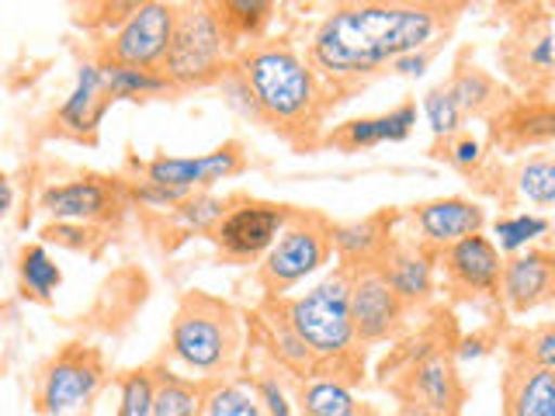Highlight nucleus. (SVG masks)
Here are the masks:
<instances>
[{"label":"nucleus","mask_w":555,"mask_h":416,"mask_svg":"<svg viewBox=\"0 0 555 416\" xmlns=\"http://www.w3.org/2000/svg\"><path fill=\"white\" fill-rule=\"evenodd\" d=\"M459 4H340L317 25L309 39V66L323 87H358L410 52L434 49L451 31Z\"/></svg>","instance_id":"obj_1"},{"label":"nucleus","mask_w":555,"mask_h":416,"mask_svg":"<svg viewBox=\"0 0 555 416\" xmlns=\"http://www.w3.org/2000/svg\"><path fill=\"white\" fill-rule=\"evenodd\" d=\"M230 69L247 87L260 126L288 135L317 129L326 108V87L299 49L260 39L243 46Z\"/></svg>","instance_id":"obj_2"},{"label":"nucleus","mask_w":555,"mask_h":416,"mask_svg":"<svg viewBox=\"0 0 555 416\" xmlns=\"http://www.w3.org/2000/svg\"><path fill=\"white\" fill-rule=\"evenodd\" d=\"M167 347L181 368L212 381L236 364L243 351V323L230 302L191 291L173 312Z\"/></svg>","instance_id":"obj_3"},{"label":"nucleus","mask_w":555,"mask_h":416,"mask_svg":"<svg viewBox=\"0 0 555 416\" xmlns=\"http://www.w3.org/2000/svg\"><path fill=\"white\" fill-rule=\"evenodd\" d=\"M288 329L306 343V351L317 358V375H334L340 364H354V326L351 306H347V268L326 274L317 288H309L299 299L282 306Z\"/></svg>","instance_id":"obj_4"},{"label":"nucleus","mask_w":555,"mask_h":416,"mask_svg":"<svg viewBox=\"0 0 555 416\" xmlns=\"http://www.w3.org/2000/svg\"><path fill=\"white\" fill-rule=\"evenodd\" d=\"M233 46L225 35L219 14L212 4H184L173 17L170 49L160 63V74L173 91H188V87H205L222 80V74L233 63Z\"/></svg>","instance_id":"obj_5"},{"label":"nucleus","mask_w":555,"mask_h":416,"mask_svg":"<svg viewBox=\"0 0 555 416\" xmlns=\"http://www.w3.org/2000/svg\"><path fill=\"white\" fill-rule=\"evenodd\" d=\"M334 257L330 247V222L320 216H302L295 212L271 250L264 253L257 268V282L264 288L268 299H282L288 288L306 282L309 274H317L326 260Z\"/></svg>","instance_id":"obj_6"},{"label":"nucleus","mask_w":555,"mask_h":416,"mask_svg":"<svg viewBox=\"0 0 555 416\" xmlns=\"http://www.w3.org/2000/svg\"><path fill=\"white\" fill-rule=\"evenodd\" d=\"M295 212L288 205L278 202H254V198H240L225 205L222 219L216 222L212 239L222 257L230 260H257L271 250V243L278 239V233L285 230L288 219Z\"/></svg>","instance_id":"obj_7"},{"label":"nucleus","mask_w":555,"mask_h":416,"mask_svg":"<svg viewBox=\"0 0 555 416\" xmlns=\"http://www.w3.org/2000/svg\"><path fill=\"white\" fill-rule=\"evenodd\" d=\"M347 268V306L358 343H382L399 334L406 306L396 299L378 264H344Z\"/></svg>","instance_id":"obj_8"},{"label":"nucleus","mask_w":555,"mask_h":416,"mask_svg":"<svg viewBox=\"0 0 555 416\" xmlns=\"http://www.w3.org/2000/svg\"><path fill=\"white\" fill-rule=\"evenodd\" d=\"M173 17H178V8L173 4H160V0L135 4V11L112 31L108 46H104V63L160 69L170 49Z\"/></svg>","instance_id":"obj_9"},{"label":"nucleus","mask_w":555,"mask_h":416,"mask_svg":"<svg viewBox=\"0 0 555 416\" xmlns=\"http://www.w3.org/2000/svg\"><path fill=\"white\" fill-rule=\"evenodd\" d=\"M101 381H104L101 358L94 351H87V347H69V351L46 364L35 403H39V413L46 416H66L80 410L83 403H91Z\"/></svg>","instance_id":"obj_10"},{"label":"nucleus","mask_w":555,"mask_h":416,"mask_svg":"<svg viewBox=\"0 0 555 416\" xmlns=\"http://www.w3.org/2000/svg\"><path fill=\"white\" fill-rule=\"evenodd\" d=\"M39 208L52 222H74V225L108 222L126 208V187L108 178L87 173V178L49 184L39 195Z\"/></svg>","instance_id":"obj_11"},{"label":"nucleus","mask_w":555,"mask_h":416,"mask_svg":"<svg viewBox=\"0 0 555 416\" xmlns=\"http://www.w3.org/2000/svg\"><path fill=\"white\" fill-rule=\"evenodd\" d=\"M143 181L156 184V187H170V191H181V195H195V191L212 187L233 173L243 170V153L236 143H225L212 153H202V156H153L143 167Z\"/></svg>","instance_id":"obj_12"},{"label":"nucleus","mask_w":555,"mask_h":416,"mask_svg":"<svg viewBox=\"0 0 555 416\" xmlns=\"http://www.w3.org/2000/svg\"><path fill=\"white\" fill-rule=\"evenodd\" d=\"M406 222L413 225V243L441 253L455 247L459 239L476 236L486 230V208L473 198L451 195V198H434L424 205H413L406 212Z\"/></svg>","instance_id":"obj_13"},{"label":"nucleus","mask_w":555,"mask_h":416,"mask_svg":"<svg viewBox=\"0 0 555 416\" xmlns=\"http://www.w3.org/2000/svg\"><path fill=\"white\" fill-rule=\"evenodd\" d=\"M555 291V260L548 247H531L503 260L496 299L511 312H531L552 302Z\"/></svg>","instance_id":"obj_14"},{"label":"nucleus","mask_w":555,"mask_h":416,"mask_svg":"<svg viewBox=\"0 0 555 416\" xmlns=\"http://www.w3.org/2000/svg\"><path fill=\"white\" fill-rule=\"evenodd\" d=\"M448 285L462 291V295H482V299H496V285H500V268H503V253L493 247V239L486 233L465 236L455 247H448L438 253Z\"/></svg>","instance_id":"obj_15"},{"label":"nucleus","mask_w":555,"mask_h":416,"mask_svg":"<svg viewBox=\"0 0 555 416\" xmlns=\"http://www.w3.org/2000/svg\"><path fill=\"white\" fill-rule=\"evenodd\" d=\"M375 264L386 274L389 288L406 309L434 299V271H438V253L434 250L421 247L413 239H392Z\"/></svg>","instance_id":"obj_16"},{"label":"nucleus","mask_w":555,"mask_h":416,"mask_svg":"<svg viewBox=\"0 0 555 416\" xmlns=\"http://www.w3.org/2000/svg\"><path fill=\"white\" fill-rule=\"evenodd\" d=\"M108 94H104V77H101V63L87 60L77 66V77L69 94L63 98L60 112H56V129L74 135V139H94L104 112H108Z\"/></svg>","instance_id":"obj_17"},{"label":"nucleus","mask_w":555,"mask_h":416,"mask_svg":"<svg viewBox=\"0 0 555 416\" xmlns=\"http://www.w3.org/2000/svg\"><path fill=\"white\" fill-rule=\"evenodd\" d=\"M410 399L430 406L441 416H459L462 403H465V389L459 368L451 364V358L444 351H430L421 361L413 364L410 372Z\"/></svg>","instance_id":"obj_18"},{"label":"nucleus","mask_w":555,"mask_h":416,"mask_svg":"<svg viewBox=\"0 0 555 416\" xmlns=\"http://www.w3.org/2000/svg\"><path fill=\"white\" fill-rule=\"evenodd\" d=\"M503 416H555L552 368H538L514 354L503 375Z\"/></svg>","instance_id":"obj_19"},{"label":"nucleus","mask_w":555,"mask_h":416,"mask_svg":"<svg viewBox=\"0 0 555 416\" xmlns=\"http://www.w3.org/2000/svg\"><path fill=\"white\" fill-rule=\"evenodd\" d=\"M413 126H416V104L403 101L382 115L351 118L347 126H340L334 135H330V143L340 150H372L382 143H403V139H410Z\"/></svg>","instance_id":"obj_20"},{"label":"nucleus","mask_w":555,"mask_h":416,"mask_svg":"<svg viewBox=\"0 0 555 416\" xmlns=\"http://www.w3.org/2000/svg\"><path fill=\"white\" fill-rule=\"evenodd\" d=\"M392 243V216H372L361 222L330 225V247L344 264H375Z\"/></svg>","instance_id":"obj_21"},{"label":"nucleus","mask_w":555,"mask_h":416,"mask_svg":"<svg viewBox=\"0 0 555 416\" xmlns=\"http://www.w3.org/2000/svg\"><path fill=\"white\" fill-rule=\"evenodd\" d=\"M302 416H354L361 403L351 392V381L334 375H309L295 395Z\"/></svg>","instance_id":"obj_22"},{"label":"nucleus","mask_w":555,"mask_h":416,"mask_svg":"<svg viewBox=\"0 0 555 416\" xmlns=\"http://www.w3.org/2000/svg\"><path fill=\"white\" fill-rule=\"evenodd\" d=\"M198 413H202V381L170 368H153L150 416H198Z\"/></svg>","instance_id":"obj_23"},{"label":"nucleus","mask_w":555,"mask_h":416,"mask_svg":"<svg viewBox=\"0 0 555 416\" xmlns=\"http://www.w3.org/2000/svg\"><path fill=\"white\" fill-rule=\"evenodd\" d=\"M101 77H104V94L108 101H146V98H164L173 94V87L160 69H139V66H118L101 60Z\"/></svg>","instance_id":"obj_24"},{"label":"nucleus","mask_w":555,"mask_h":416,"mask_svg":"<svg viewBox=\"0 0 555 416\" xmlns=\"http://www.w3.org/2000/svg\"><path fill=\"white\" fill-rule=\"evenodd\" d=\"M212 8L219 14L225 35H230L233 52H240L250 42H260V35H264V28L271 25V17L278 11L268 0H225V4H212Z\"/></svg>","instance_id":"obj_25"},{"label":"nucleus","mask_w":555,"mask_h":416,"mask_svg":"<svg viewBox=\"0 0 555 416\" xmlns=\"http://www.w3.org/2000/svg\"><path fill=\"white\" fill-rule=\"evenodd\" d=\"M507 63H511V74L525 77L528 83L531 80H542V83L552 80V25H548V17H542L534 31L528 28L520 39L511 42Z\"/></svg>","instance_id":"obj_26"},{"label":"nucleus","mask_w":555,"mask_h":416,"mask_svg":"<svg viewBox=\"0 0 555 416\" xmlns=\"http://www.w3.org/2000/svg\"><path fill=\"white\" fill-rule=\"evenodd\" d=\"M448 98L455 101V108L465 115H482L500 104V83L479 66H459L451 80L444 83Z\"/></svg>","instance_id":"obj_27"},{"label":"nucleus","mask_w":555,"mask_h":416,"mask_svg":"<svg viewBox=\"0 0 555 416\" xmlns=\"http://www.w3.org/2000/svg\"><path fill=\"white\" fill-rule=\"evenodd\" d=\"M198 416H264L250 381L212 378L202 381V413Z\"/></svg>","instance_id":"obj_28"},{"label":"nucleus","mask_w":555,"mask_h":416,"mask_svg":"<svg viewBox=\"0 0 555 416\" xmlns=\"http://www.w3.org/2000/svg\"><path fill=\"white\" fill-rule=\"evenodd\" d=\"M17 282H22V291L28 299L49 302L63 285V271L42 243H31V247H25L22 257H17Z\"/></svg>","instance_id":"obj_29"},{"label":"nucleus","mask_w":555,"mask_h":416,"mask_svg":"<svg viewBox=\"0 0 555 416\" xmlns=\"http://www.w3.org/2000/svg\"><path fill=\"white\" fill-rule=\"evenodd\" d=\"M548 230H552L548 216H542V212H514V216H503V219L493 222V236L490 239H493V247L500 253L514 257L520 250H531L538 239H545Z\"/></svg>","instance_id":"obj_30"},{"label":"nucleus","mask_w":555,"mask_h":416,"mask_svg":"<svg viewBox=\"0 0 555 416\" xmlns=\"http://www.w3.org/2000/svg\"><path fill=\"white\" fill-rule=\"evenodd\" d=\"M514 191H517L520 202L542 208V216H545V208L555 205V160H552V153L528 156V160L520 164L514 173Z\"/></svg>","instance_id":"obj_31"},{"label":"nucleus","mask_w":555,"mask_h":416,"mask_svg":"<svg viewBox=\"0 0 555 416\" xmlns=\"http://www.w3.org/2000/svg\"><path fill=\"white\" fill-rule=\"evenodd\" d=\"M552 126H555L552 104L548 98H542V101H528V104H520V108H514L503 129H507L514 146H548Z\"/></svg>","instance_id":"obj_32"},{"label":"nucleus","mask_w":555,"mask_h":416,"mask_svg":"<svg viewBox=\"0 0 555 416\" xmlns=\"http://www.w3.org/2000/svg\"><path fill=\"white\" fill-rule=\"evenodd\" d=\"M264 326H268V343H271V354L285 364L288 372H299V375H317L320 368H317V358H312L309 351H306V343L299 340L288 329V323H285V316H282V309L278 312H264Z\"/></svg>","instance_id":"obj_33"},{"label":"nucleus","mask_w":555,"mask_h":416,"mask_svg":"<svg viewBox=\"0 0 555 416\" xmlns=\"http://www.w3.org/2000/svg\"><path fill=\"white\" fill-rule=\"evenodd\" d=\"M153 368H132L118 378V416H150Z\"/></svg>","instance_id":"obj_34"},{"label":"nucleus","mask_w":555,"mask_h":416,"mask_svg":"<svg viewBox=\"0 0 555 416\" xmlns=\"http://www.w3.org/2000/svg\"><path fill=\"white\" fill-rule=\"evenodd\" d=\"M424 118H427V126H430V135L438 139H448L451 135H459V129H462V112L455 108V101L448 98V91L444 87H434V91H427L424 94Z\"/></svg>","instance_id":"obj_35"},{"label":"nucleus","mask_w":555,"mask_h":416,"mask_svg":"<svg viewBox=\"0 0 555 416\" xmlns=\"http://www.w3.org/2000/svg\"><path fill=\"white\" fill-rule=\"evenodd\" d=\"M222 212H225V202L216 195H205V191H195V195H188L178 208H173L178 222L188 225V230H198V233H212Z\"/></svg>","instance_id":"obj_36"},{"label":"nucleus","mask_w":555,"mask_h":416,"mask_svg":"<svg viewBox=\"0 0 555 416\" xmlns=\"http://www.w3.org/2000/svg\"><path fill=\"white\" fill-rule=\"evenodd\" d=\"M514 354L528 364H538V368H555V326L552 323L534 326Z\"/></svg>","instance_id":"obj_37"},{"label":"nucleus","mask_w":555,"mask_h":416,"mask_svg":"<svg viewBox=\"0 0 555 416\" xmlns=\"http://www.w3.org/2000/svg\"><path fill=\"white\" fill-rule=\"evenodd\" d=\"M250 389L257 395L260 410H264V416H292V395L288 389L278 381L274 375H260L250 381Z\"/></svg>","instance_id":"obj_38"},{"label":"nucleus","mask_w":555,"mask_h":416,"mask_svg":"<svg viewBox=\"0 0 555 416\" xmlns=\"http://www.w3.org/2000/svg\"><path fill=\"white\" fill-rule=\"evenodd\" d=\"M444 156L451 164H455L459 170H476L482 164V143L473 135H451L444 143Z\"/></svg>","instance_id":"obj_39"},{"label":"nucleus","mask_w":555,"mask_h":416,"mask_svg":"<svg viewBox=\"0 0 555 416\" xmlns=\"http://www.w3.org/2000/svg\"><path fill=\"white\" fill-rule=\"evenodd\" d=\"M46 239L60 243V247H69V250H83L87 243L94 239V230L91 225H74V222H52L46 225Z\"/></svg>","instance_id":"obj_40"},{"label":"nucleus","mask_w":555,"mask_h":416,"mask_svg":"<svg viewBox=\"0 0 555 416\" xmlns=\"http://www.w3.org/2000/svg\"><path fill=\"white\" fill-rule=\"evenodd\" d=\"M430 60H434V49H421V52H410V56H399L389 74H399V77H424L430 69Z\"/></svg>","instance_id":"obj_41"},{"label":"nucleus","mask_w":555,"mask_h":416,"mask_svg":"<svg viewBox=\"0 0 555 416\" xmlns=\"http://www.w3.org/2000/svg\"><path fill=\"white\" fill-rule=\"evenodd\" d=\"M11 208H14V181L0 170V222L11 216Z\"/></svg>","instance_id":"obj_42"},{"label":"nucleus","mask_w":555,"mask_h":416,"mask_svg":"<svg viewBox=\"0 0 555 416\" xmlns=\"http://www.w3.org/2000/svg\"><path fill=\"white\" fill-rule=\"evenodd\" d=\"M396 416H441V413H434L430 406L416 403V399H406V403L399 406V413H396Z\"/></svg>","instance_id":"obj_43"},{"label":"nucleus","mask_w":555,"mask_h":416,"mask_svg":"<svg viewBox=\"0 0 555 416\" xmlns=\"http://www.w3.org/2000/svg\"><path fill=\"white\" fill-rule=\"evenodd\" d=\"M486 354V347H482V340L479 337H468V340H462V347H459V358L465 361V358H482Z\"/></svg>","instance_id":"obj_44"},{"label":"nucleus","mask_w":555,"mask_h":416,"mask_svg":"<svg viewBox=\"0 0 555 416\" xmlns=\"http://www.w3.org/2000/svg\"><path fill=\"white\" fill-rule=\"evenodd\" d=\"M354 416H372V413H364V410H358V413H354Z\"/></svg>","instance_id":"obj_45"}]
</instances>
